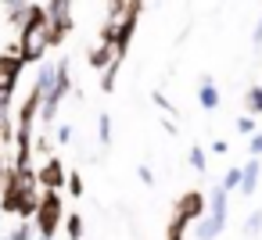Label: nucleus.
Here are the masks:
<instances>
[{
	"mask_svg": "<svg viewBox=\"0 0 262 240\" xmlns=\"http://www.w3.org/2000/svg\"><path fill=\"white\" fill-rule=\"evenodd\" d=\"M43 29H47V11H43V4H29L26 22H22V29H18V61H22V65H40V61L47 58Z\"/></svg>",
	"mask_w": 262,
	"mask_h": 240,
	"instance_id": "f257e3e1",
	"label": "nucleus"
},
{
	"mask_svg": "<svg viewBox=\"0 0 262 240\" xmlns=\"http://www.w3.org/2000/svg\"><path fill=\"white\" fill-rule=\"evenodd\" d=\"M61 219H65V201H61V190H40L36 215L29 219V222H33L36 240H54V236H58V229H61Z\"/></svg>",
	"mask_w": 262,
	"mask_h": 240,
	"instance_id": "f03ea898",
	"label": "nucleus"
},
{
	"mask_svg": "<svg viewBox=\"0 0 262 240\" xmlns=\"http://www.w3.org/2000/svg\"><path fill=\"white\" fill-rule=\"evenodd\" d=\"M226 219H230L226 190H223V186H215V190H212V201H208V208H205V215L194 222V233H198V240H215V236L226 229Z\"/></svg>",
	"mask_w": 262,
	"mask_h": 240,
	"instance_id": "7ed1b4c3",
	"label": "nucleus"
},
{
	"mask_svg": "<svg viewBox=\"0 0 262 240\" xmlns=\"http://www.w3.org/2000/svg\"><path fill=\"white\" fill-rule=\"evenodd\" d=\"M140 11H144V0H126L122 11L115 15V61H126V51L133 43L137 22H140Z\"/></svg>",
	"mask_w": 262,
	"mask_h": 240,
	"instance_id": "20e7f679",
	"label": "nucleus"
},
{
	"mask_svg": "<svg viewBox=\"0 0 262 240\" xmlns=\"http://www.w3.org/2000/svg\"><path fill=\"white\" fill-rule=\"evenodd\" d=\"M33 172H36V186H40V190H61V186H65V176H69V169H65V161H61L58 154L43 158L40 169H33Z\"/></svg>",
	"mask_w": 262,
	"mask_h": 240,
	"instance_id": "39448f33",
	"label": "nucleus"
},
{
	"mask_svg": "<svg viewBox=\"0 0 262 240\" xmlns=\"http://www.w3.org/2000/svg\"><path fill=\"white\" fill-rule=\"evenodd\" d=\"M205 208H208V197L201 190H183L176 197V204H172V215H180L183 222H198L205 215Z\"/></svg>",
	"mask_w": 262,
	"mask_h": 240,
	"instance_id": "423d86ee",
	"label": "nucleus"
},
{
	"mask_svg": "<svg viewBox=\"0 0 262 240\" xmlns=\"http://www.w3.org/2000/svg\"><path fill=\"white\" fill-rule=\"evenodd\" d=\"M22 61H18V54H0V93L4 97H15V90H18V79H22Z\"/></svg>",
	"mask_w": 262,
	"mask_h": 240,
	"instance_id": "0eeeda50",
	"label": "nucleus"
},
{
	"mask_svg": "<svg viewBox=\"0 0 262 240\" xmlns=\"http://www.w3.org/2000/svg\"><path fill=\"white\" fill-rule=\"evenodd\" d=\"M43 11H47V22L51 26H61V29H69L72 33V0H47L43 4Z\"/></svg>",
	"mask_w": 262,
	"mask_h": 240,
	"instance_id": "6e6552de",
	"label": "nucleus"
},
{
	"mask_svg": "<svg viewBox=\"0 0 262 240\" xmlns=\"http://www.w3.org/2000/svg\"><path fill=\"white\" fill-rule=\"evenodd\" d=\"M112 61H115V47H112V43H104V40H97V43L86 51V65H90L94 72H104Z\"/></svg>",
	"mask_w": 262,
	"mask_h": 240,
	"instance_id": "1a4fd4ad",
	"label": "nucleus"
},
{
	"mask_svg": "<svg viewBox=\"0 0 262 240\" xmlns=\"http://www.w3.org/2000/svg\"><path fill=\"white\" fill-rule=\"evenodd\" d=\"M258 176H262V158H248V161L241 165V183H237V190H241V194H255V190H258Z\"/></svg>",
	"mask_w": 262,
	"mask_h": 240,
	"instance_id": "9d476101",
	"label": "nucleus"
},
{
	"mask_svg": "<svg viewBox=\"0 0 262 240\" xmlns=\"http://www.w3.org/2000/svg\"><path fill=\"white\" fill-rule=\"evenodd\" d=\"M198 104H201L205 111H215V108H219V86L212 83V76H205V79L198 83Z\"/></svg>",
	"mask_w": 262,
	"mask_h": 240,
	"instance_id": "9b49d317",
	"label": "nucleus"
},
{
	"mask_svg": "<svg viewBox=\"0 0 262 240\" xmlns=\"http://www.w3.org/2000/svg\"><path fill=\"white\" fill-rule=\"evenodd\" d=\"M61 226H65L69 240H83V236H86V222H83V215H79V211H69V215L61 219Z\"/></svg>",
	"mask_w": 262,
	"mask_h": 240,
	"instance_id": "f8f14e48",
	"label": "nucleus"
},
{
	"mask_svg": "<svg viewBox=\"0 0 262 240\" xmlns=\"http://www.w3.org/2000/svg\"><path fill=\"white\" fill-rule=\"evenodd\" d=\"M54 154V140L47 136V129H36L33 133V158H51Z\"/></svg>",
	"mask_w": 262,
	"mask_h": 240,
	"instance_id": "ddd939ff",
	"label": "nucleus"
},
{
	"mask_svg": "<svg viewBox=\"0 0 262 240\" xmlns=\"http://www.w3.org/2000/svg\"><path fill=\"white\" fill-rule=\"evenodd\" d=\"M244 115H262V86H248L244 90Z\"/></svg>",
	"mask_w": 262,
	"mask_h": 240,
	"instance_id": "4468645a",
	"label": "nucleus"
},
{
	"mask_svg": "<svg viewBox=\"0 0 262 240\" xmlns=\"http://www.w3.org/2000/svg\"><path fill=\"white\" fill-rule=\"evenodd\" d=\"M26 11H29V0L8 4V26H11V29H22V22H26Z\"/></svg>",
	"mask_w": 262,
	"mask_h": 240,
	"instance_id": "2eb2a0df",
	"label": "nucleus"
},
{
	"mask_svg": "<svg viewBox=\"0 0 262 240\" xmlns=\"http://www.w3.org/2000/svg\"><path fill=\"white\" fill-rule=\"evenodd\" d=\"M65 40H69V29H61V26H51V22H47V29H43V43H47V51H51V47H61Z\"/></svg>",
	"mask_w": 262,
	"mask_h": 240,
	"instance_id": "dca6fc26",
	"label": "nucleus"
},
{
	"mask_svg": "<svg viewBox=\"0 0 262 240\" xmlns=\"http://www.w3.org/2000/svg\"><path fill=\"white\" fill-rule=\"evenodd\" d=\"M119 68H122V61H112L104 72H101V93H112L115 90V79H119Z\"/></svg>",
	"mask_w": 262,
	"mask_h": 240,
	"instance_id": "f3484780",
	"label": "nucleus"
},
{
	"mask_svg": "<svg viewBox=\"0 0 262 240\" xmlns=\"http://www.w3.org/2000/svg\"><path fill=\"white\" fill-rule=\"evenodd\" d=\"M65 186H69V194H72V197H83V194H86V183H83V172H76V169H72V172L65 176Z\"/></svg>",
	"mask_w": 262,
	"mask_h": 240,
	"instance_id": "a211bd4d",
	"label": "nucleus"
},
{
	"mask_svg": "<svg viewBox=\"0 0 262 240\" xmlns=\"http://www.w3.org/2000/svg\"><path fill=\"white\" fill-rule=\"evenodd\" d=\"M187 226H190V222H183L180 215H172V219H169V226H165V240H183Z\"/></svg>",
	"mask_w": 262,
	"mask_h": 240,
	"instance_id": "6ab92c4d",
	"label": "nucleus"
},
{
	"mask_svg": "<svg viewBox=\"0 0 262 240\" xmlns=\"http://www.w3.org/2000/svg\"><path fill=\"white\" fill-rule=\"evenodd\" d=\"M97 140H101L104 147L112 143V115H108V111H104V115L97 118Z\"/></svg>",
	"mask_w": 262,
	"mask_h": 240,
	"instance_id": "aec40b11",
	"label": "nucleus"
},
{
	"mask_svg": "<svg viewBox=\"0 0 262 240\" xmlns=\"http://www.w3.org/2000/svg\"><path fill=\"white\" fill-rule=\"evenodd\" d=\"M187 161H190V169H198V172H205V169H208V158H205V151H201V147H190Z\"/></svg>",
	"mask_w": 262,
	"mask_h": 240,
	"instance_id": "412c9836",
	"label": "nucleus"
},
{
	"mask_svg": "<svg viewBox=\"0 0 262 240\" xmlns=\"http://www.w3.org/2000/svg\"><path fill=\"white\" fill-rule=\"evenodd\" d=\"M258 229H262V211H251L244 219V236H258Z\"/></svg>",
	"mask_w": 262,
	"mask_h": 240,
	"instance_id": "4be33fe9",
	"label": "nucleus"
},
{
	"mask_svg": "<svg viewBox=\"0 0 262 240\" xmlns=\"http://www.w3.org/2000/svg\"><path fill=\"white\" fill-rule=\"evenodd\" d=\"M36 233H33V222H18L11 233H8V240H33Z\"/></svg>",
	"mask_w": 262,
	"mask_h": 240,
	"instance_id": "5701e85b",
	"label": "nucleus"
},
{
	"mask_svg": "<svg viewBox=\"0 0 262 240\" xmlns=\"http://www.w3.org/2000/svg\"><path fill=\"white\" fill-rule=\"evenodd\" d=\"M237 183H241V165H237V169H230V172L223 176V183H219V186L230 194V190H237Z\"/></svg>",
	"mask_w": 262,
	"mask_h": 240,
	"instance_id": "b1692460",
	"label": "nucleus"
},
{
	"mask_svg": "<svg viewBox=\"0 0 262 240\" xmlns=\"http://www.w3.org/2000/svg\"><path fill=\"white\" fill-rule=\"evenodd\" d=\"M237 129H241V136H251V133H255V118H251V115H241V118H237Z\"/></svg>",
	"mask_w": 262,
	"mask_h": 240,
	"instance_id": "393cba45",
	"label": "nucleus"
},
{
	"mask_svg": "<svg viewBox=\"0 0 262 240\" xmlns=\"http://www.w3.org/2000/svg\"><path fill=\"white\" fill-rule=\"evenodd\" d=\"M248 151H251V158H258V154H262V133H251V140H248Z\"/></svg>",
	"mask_w": 262,
	"mask_h": 240,
	"instance_id": "a878e982",
	"label": "nucleus"
},
{
	"mask_svg": "<svg viewBox=\"0 0 262 240\" xmlns=\"http://www.w3.org/2000/svg\"><path fill=\"white\" fill-rule=\"evenodd\" d=\"M137 176H140V183H147V186L155 183V172H151L147 165H140V169H137Z\"/></svg>",
	"mask_w": 262,
	"mask_h": 240,
	"instance_id": "bb28decb",
	"label": "nucleus"
},
{
	"mask_svg": "<svg viewBox=\"0 0 262 240\" xmlns=\"http://www.w3.org/2000/svg\"><path fill=\"white\" fill-rule=\"evenodd\" d=\"M72 140V126H58V143H69Z\"/></svg>",
	"mask_w": 262,
	"mask_h": 240,
	"instance_id": "cd10ccee",
	"label": "nucleus"
},
{
	"mask_svg": "<svg viewBox=\"0 0 262 240\" xmlns=\"http://www.w3.org/2000/svg\"><path fill=\"white\" fill-rule=\"evenodd\" d=\"M155 104H158V108H165V111H172V104L165 101V93H155Z\"/></svg>",
	"mask_w": 262,
	"mask_h": 240,
	"instance_id": "c85d7f7f",
	"label": "nucleus"
},
{
	"mask_svg": "<svg viewBox=\"0 0 262 240\" xmlns=\"http://www.w3.org/2000/svg\"><path fill=\"white\" fill-rule=\"evenodd\" d=\"M212 151H215V154H226V151H230V143H226V140H215V143H212Z\"/></svg>",
	"mask_w": 262,
	"mask_h": 240,
	"instance_id": "c756f323",
	"label": "nucleus"
},
{
	"mask_svg": "<svg viewBox=\"0 0 262 240\" xmlns=\"http://www.w3.org/2000/svg\"><path fill=\"white\" fill-rule=\"evenodd\" d=\"M251 40H255V43H262V18H258V26H255V33H251Z\"/></svg>",
	"mask_w": 262,
	"mask_h": 240,
	"instance_id": "7c9ffc66",
	"label": "nucleus"
},
{
	"mask_svg": "<svg viewBox=\"0 0 262 240\" xmlns=\"http://www.w3.org/2000/svg\"><path fill=\"white\" fill-rule=\"evenodd\" d=\"M4 165H8V158H4V151H0V169H4Z\"/></svg>",
	"mask_w": 262,
	"mask_h": 240,
	"instance_id": "2f4dec72",
	"label": "nucleus"
},
{
	"mask_svg": "<svg viewBox=\"0 0 262 240\" xmlns=\"http://www.w3.org/2000/svg\"><path fill=\"white\" fill-rule=\"evenodd\" d=\"M0 4H4V8H8V4H18V0H0Z\"/></svg>",
	"mask_w": 262,
	"mask_h": 240,
	"instance_id": "473e14b6",
	"label": "nucleus"
},
{
	"mask_svg": "<svg viewBox=\"0 0 262 240\" xmlns=\"http://www.w3.org/2000/svg\"><path fill=\"white\" fill-rule=\"evenodd\" d=\"M0 172H4V169H0Z\"/></svg>",
	"mask_w": 262,
	"mask_h": 240,
	"instance_id": "72a5a7b5",
	"label": "nucleus"
}]
</instances>
